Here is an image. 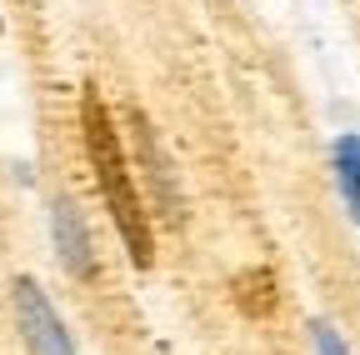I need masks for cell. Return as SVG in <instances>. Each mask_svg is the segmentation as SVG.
Returning <instances> with one entry per match:
<instances>
[{
    "label": "cell",
    "mask_w": 360,
    "mask_h": 355,
    "mask_svg": "<svg viewBox=\"0 0 360 355\" xmlns=\"http://www.w3.org/2000/svg\"><path fill=\"white\" fill-rule=\"evenodd\" d=\"M80 141H85V160L101 181V195H105V210L115 220V231L130 250V260L146 265L155 260V231H150V215H146V200H141V186H135V170H130V155H125V141L101 101L96 85L80 91Z\"/></svg>",
    "instance_id": "cell-1"
},
{
    "label": "cell",
    "mask_w": 360,
    "mask_h": 355,
    "mask_svg": "<svg viewBox=\"0 0 360 355\" xmlns=\"http://www.w3.org/2000/svg\"><path fill=\"white\" fill-rule=\"evenodd\" d=\"M15 321H20V335H25V350L30 355H75V340L60 321V310L51 305L30 276L15 280Z\"/></svg>",
    "instance_id": "cell-2"
},
{
    "label": "cell",
    "mask_w": 360,
    "mask_h": 355,
    "mask_svg": "<svg viewBox=\"0 0 360 355\" xmlns=\"http://www.w3.org/2000/svg\"><path fill=\"white\" fill-rule=\"evenodd\" d=\"M130 130H135V150H141V165H146V181H150V191H155V200L165 205V215H170V226H180V191H175V175H170V165L160 160V146H155V130H150V120L141 115V110H130Z\"/></svg>",
    "instance_id": "cell-3"
},
{
    "label": "cell",
    "mask_w": 360,
    "mask_h": 355,
    "mask_svg": "<svg viewBox=\"0 0 360 355\" xmlns=\"http://www.w3.org/2000/svg\"><path fill=\"white\" fill-rule=\"evenodd\" d=\"M51 220H56V245H60L65 271H70L75 280H90V276H96V250H90V231H85L80 210H75L70 200H56Z\"/></svg>",
    "instance_id": "cell-4"
},
{
    "label": "cell",
    "mask_w": 360,
    "mask_h": 355,
    "mask_svg": "<svg viewBox=\"0 0 360 355\" xmlns=\"http://www.w3.org/2000/svg\"><path fill=\"white\" fill-rule=\"evenodd\" d=\"M231 300L245 321H270L281 305V290H276V271L270 265H245V271L231 280Z\"/></svg>",
    "instance_id": "cell-5"
},
{
    "label": "cell",
    "mask_w": 360,
    "mask_h": 355,
    "mask_svg": "<svg viewBox=\"0 0 360 355\" xmlns=\"http://www.w3.org/2000/svg\"><path fill=\"white\" fill-rule=\"evenodd\" d=\"M330 155H335V186H340L350 215L360 220V136H340Z\"/></svg>",
    "instance_id": "cell-6"
},
{
    "label": "cell",
    "mask_w": 360,
    "mask_h": 355,
    "mask_svg": "<svg viewBox=\"0 0 360 355\" xmlns=\"http://www.w3.org/2000/svg\"><path fill=\"white\" fill-rule=\"evenodd\" d=\"M310 345H315V355H350L345 340H340L326 321H315V325H310Z\"/></svg>",
    "instance_id": "cell-7"
}]
</instances>
